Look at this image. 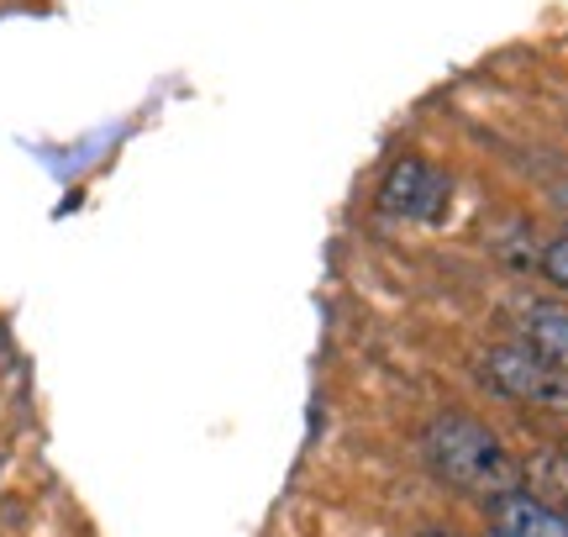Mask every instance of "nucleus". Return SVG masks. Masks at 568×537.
<instances>
[{
  "mask_svg": "<svg viewBox=\"0 0 568 537\" xmlns=\"http://www.w3.org/2000/svg\"><path fill=\"white\" fill-rule=\"evenodd\" d=\"M422 537H464V533H447V527H432V533H422Z\"/></svg>",
  "mask_w": 568,
  "mask_h": 537,
  "instance_id": "6e6552de",
  "label": "nucleus"
},
{
  "mask_svg": "<svg viewBox=\"0 0 568 537\" xmlns=\"http://www.w3.org/2000/svg\"><path fill=\"white\" fill-rule=\"evenodd\" d=\"M453 201V180H447V169H437L432 159L422 153H406L400 164L385 174V185H379V216L389 222H437Z\"/></svg>",
  "mask_w": 568,
  "mask_h": 537,
  "instance_id": "7ed1b4c3",
  "label": "nucleus"
},
{
  "mask_svg": "<svg viewBox=\"0 0 568 537\" xmlns=\"http://www.w3.org/2000/svg\"><path fill=\"white\" fill-rule=\"evenodd\" d=\"M422 454H426V469L437 475V485L458 490V496L485 500V506L527 485L521 464L506 454V443L495 437V427H485L479 416H468V412L437 416L422 437Z\"/></svg>",
  "mask_w": 568,
  "mask_h": 537,
  "instance_id": "f257e3e1",
  "label": "nucleus"
},
{
  "mask_svg": "<svg viewBox=\"0 0 568 537\" xmlns=\"http://www.w3.org/2000/svg\"><path fill=\"white\" fill-rule=\"evenodd\" d=\"M521 343L537 348L552 369L568 374V311L564 306H531L521 316Z\"/></svg>",
  "mask_w": 568,
  "mask_h": 537,
  "instance_id": "39448f33",
  "label": "nucleus"
},
{
  "mask_svg": "<svg viewBox=\"0 0 568 537\" xmlns=\"http://www.w3.org/2000/svg\"><path fill=\"white\" fill-rule=\"evenodd\" d=\"M479 379L500 401L516 406H542V412H568V374L552 369L548 358L527 343H500L479 358Z\"/></svg>",
  "mask_w": 568,
  "mask_h": 537,
  "instance_id": "f03ea898",
  "label": "nucleus"
},
{
  "mask_svg": "<svg viewBox=\"0 0 568 537\" xmlns=\"http://www.w3.org/2000/svg\"><path fill=\"white\" fill-rule=\"evenodd\" d=\"M489 521H495V533L506 537H568V511H558L542 496H531L527 485L489 500Z\"/></svg>",
  "mask_w": 568,
  "mask_h": 537,
  "instance_id": "20e7f679",
  "label": "nucleus"
},
{
  "mask_svg": "<svg viewBox=\"0 0 568 537\" xmlns=\"http://www.w3.org/2000/svg\"><path fill=\"white\" fill-rule=\"evenodd\" d=\"M537 274L568 295V237H558V243H548V249H542V259H537Z\"/></svg>",
  "mask_w": 568,
  "mask_h": 537,
  "instance_id": "0eeeda50",
  "label": "nucleus"
},
{
  "mask_svg": "<svg viewBox=\"0 0 568 537\" xmlns=\"http://www.w3.org/2000/svg\"><path fill=\"white\" fill-rule=\"evenodd\" d=\"M521 479H531V485H542V490H531V496L552 500L558 511H568V448H558V454H537L521 469Z\"/></svg>",
  "mask_w": 568,
  "mask_h": 537,
  "instance_id": "423d86ee",
  "label": "nucleus"
},
{
  "mask_svg": "<svg viewBox=\"0 0 568 537\" xmlns=\"http://www.w3.org/2000/svg\"><path fill=\"white\" fill-rule=\"evenodd\" d=\"M485 537H506V533H495V527H489V533H485Z\"/></svg>",
  "mask_w": 568,
  "mask_h": 537,
  "instance_id": "1a4fd4ad",
  "label": "nucleus"
},
{
  "mask_svg": "<svg viewBox=\"0 0 568 537\" xmlns=\"http://www.w3.org/2000/svg\"><path fill=\"white\" fill-rule=\"evenodd\" d=\"M564 448H568V437H564Z\"/></svg>",
  "mask_w": 568,
  "mask_h": 537,
  "instance_id": "9d476101",
  "label": "nucleus"
}]
</instances>
